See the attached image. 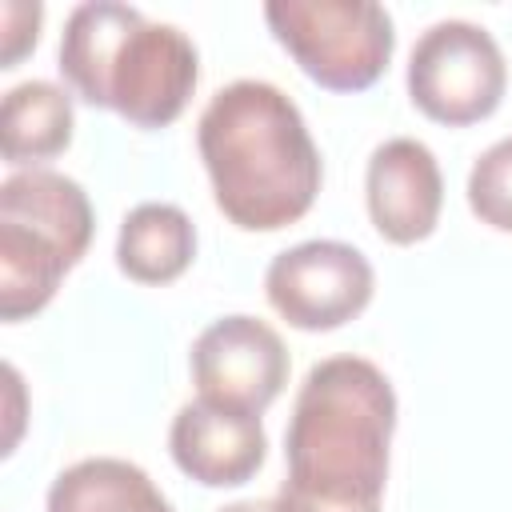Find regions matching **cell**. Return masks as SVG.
Returning a JSON list of instances; mask_svg holds the SVG:
<instances>
[{"mask_svg": "<svg viewBox=\"0 0 512 512\" xmlns=\"http://www.w3.org/2000/svg\"><path fill=\"white\" fill-rule=\"evenodd\" d=\"M392 428L396 392L372 360H320L292 404L276 512H380Z\"/></svg>", "mask_w": 512, "mask_h": 512, "instance_id": "obj_1", "label": "cell"}, {"mask_svg": "<svg viewBox=\"0 0 512 512\" xmlns=\"http://www.w3.org/2000/svg\"><path fill=\"white\" fill-rule=\"evenodd\" d=\"M216 208L248 232L300 220L320 192V152L300 108L264 80L220 88L196 124Z\"/></svg>", "mask_w": 512, "mask_h": 512, "instance_id": "obj_2", "label": "cell"}, {"mask_svg": "<svg viewBox=\"0 0 512 512\" xmlns=\"http://www.w3.org/2000/svg\"><path fill=\"white\" fill-rule=\"evenodd\" d=\"M60 72L80 100L120 112L132 128L172 124L200 80L196 48L176 24H156L116 0L72 8L60 36Z\"/></svg>", "mask_w": 512, "mask_h": 512, "instance_id": "obj_3", "label": "cell"}, {"mask_svg": "<svg viewBox=\"0 0 512 512\" xmlns=\"http://www.w3.org/2000/svg\"><path fill=\"white\" fill-rule=\"evenodd\" d=\"M88 192L52 168H28L0 184V316L40 312L64 272L92 244Z\"/></svg>", "mask_w": 512, "mask_h": 512, "instance_id": "obj_4", "label": "cell"}, {"mask_svg": "<svg viewBox=\"0 0 512 512\" xmlns=\"http://www.w3.org/2000/svg\"><path fill=\"white\" fill-rule=\"evenodd\" d=\"M264 20L304 76L332 92L372 88L396 48L392 16L372 0H276Z\"/></svg>", "mask_w": 512, "mask_h": 512, "instance_id": "obj_5", "label": "cell"}, {"mask_svg": "<svg viewBox=\"0 0 512 512\" xmlns=\"http://www.w3.org/2000/svg\"><path fill=\"white\" fill-rule=\"evenodd\" d=\"M508 68L492 32L468 20L432 24L408 56L412 104L448 128L476 124L500 108Z\"/></svg>", "mask_w": 512, "mask_h": 512, "instance_id": "obj_6", "label": "cell"}, {"mask_svg": "<svg viewBox=\"0 0 512 512\" xmlns=\"http://www.w3.org/2000/svg\"><path fill=\"white\" fill-rule=\"evenodd\" d=\"M372 264L340 240H304L268 264V304L304 332H328L360 316L372 300Z\"/></svg>", "mask_w": 512, "mask_h": 512, "instance_id": "obj_7", "label": "cell"}, {"mask_svg": "<svg viewBox=\"0 0 512 512\" xmlns=\"http://www.w3.org/2000/svg\"><path fill=\"white\" fill-rule=\"evenodd\" d=\"M192 380L200 400L260 416L288 380V348L256 316H224L196 336Z\"/></svg>", "mask_w": 512, "mask_h": 512, "instance_id": "obj_8", "label": "cell"}, {"mask_svg": "<svg viewBox=\"0 0 512 512\" xmlns=\"http://www.w3.org/2000/svg\"><path fill=\"white\" fill-rule=\"evenodd\" d=\"M364 196H368V216L384 240L416 244L440 220L444 176L428 144L412 136H396L372 152Z\"/></svg>", "mask_w": 512, "mask_h": 512, "instance_id": "obj_9", "label": "cell"}, {"mask_svg": "<svg viewBox=\"0 0 512 512\" xmlns=\"http://www.w3.org/2000/svg\"><path fill=\"white\" fill-rule=\"evenodd\" d=\"M168 448L184 476L208 488H236L260 472L268 440H264L260 416L196 400L176 412Z\"/></svg>", "mask_w": 512, "mask_h": 512, "instance_id": "obj_10", "label": "cell"}, {"mask_svg": "<svg viewBox=\"0 0 512 512\" xmlns=\"http://www.w3.org/2000/svg\"><path fill=\"white\" fill-rule=\"evenodd\" d=\"M196 256V228L176 204H136L116 240V264L136 284H168Z\"/></svg>", "mask_w": 512, "mask_h": 512, "instance_id": "obj_11", "label": "cell"}, {"mask_svg": "<svg viewBox=\"0 0 512 512\" xmlns=\"http://www.w3.org/2000/svg\"><path fill=\"white\" fill-rule=\"evenodd\" d=\"M48 512H172V504L144 468L116 456H92L52 480Z\"/></svg>", "mask_w": 512, "mask_h": 512, "instance_id": "obj_12", "label": "cell"}, {"mask_svg": "<svg viewBox=\"0 0 512 512\" xmlns=\"http://www.w3.org/2000/svg\"><path fill=\"white\" fill-rule=\"evenodd\" d=\"M72 140V96L52 80L16 84L0 104V152L8 164H40Z\"/></svg>", "mask_w": 512, "mask_h": 512, "instance_id": "obj_13", "label": "cell"}, {"mask_svg": "<svg viewBox=\"0 0 512 512\" xmlns=\"http://www.w3.org/2000/svg\"><path fill=\"white\" fill-rule=\"evenodd\" d=\"M468 208L480 224L512 232V136L496 140L468 172Z\"/></svg>", "mask_w": 512, "mask_h": 512, "instance_id": "obj_14", "label": "cell"}, {"mask_svg": "<svg viewBox=\"0 0 512 512\" xmlns=\"http://www.w3.org/2000/svg\"><path fill=\"white\" fill-rule=\"evenodd\" d=\"M220 512H276V500H236V504H224Z\"/></svg>", "mask_w": 512, "mask_h": 512, "instance_id": "obj_15", "label": "cell"}]
</instances>
